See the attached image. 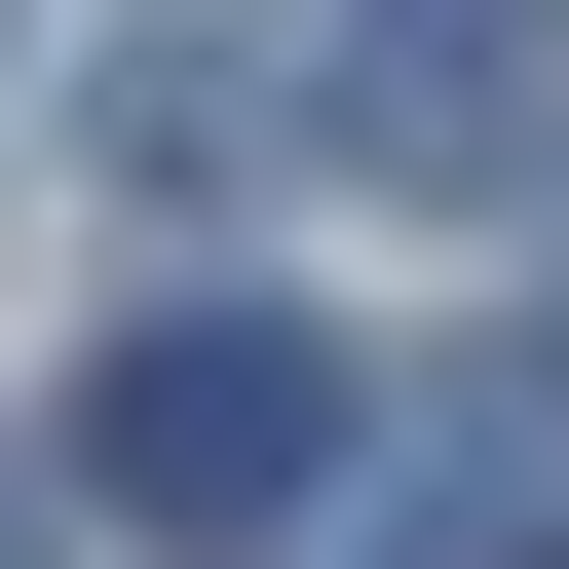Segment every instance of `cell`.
Returning a JSON list of instances; mask_svg holds the SVG:
<instances>
[{
	"instance_id": "6da1fadb",
	"label": "cell",
	"mask_w": 569,
	"mask_h": 569,
	"mask_svg": "<svg viewBox=\"0 0 569 569\" xmlns=\"http://www.w3.org/2000/svg\"><path fill=\"white\" fill-rule=\"evenodd\" d=\"M342 418H380V380H342V342H305V305H152V342H114V380H77V493H114V531H190V569H228V531H305V493H342Z\"/></svg>"
},
{
	"instance_id": "7a4b0ae2",
	"label": "cell",
	"mask_w": 569,
	"mask_h": 569,
	"mask_svg": "<svg viewBox=\"0 0 569 569\" xmlns=\"http://www.w3.org/2000/svg\"><path fill=\"white\" fill-rule=\"evenodd\" d=\"M305 114H342L380 190L531 228V190H569V0H305Z\"/></svg>"
},
{
	"instance_id": "3957f363",
	"label": "cell",
	"mask_w": 569,
	"mask_h": 569,
	"mask_svg": "<svg viewBox=\"0 0 569 569\" xmlns=\"http://www.w3.org/2000/svg\"><path fill=\"white\" fill-rule=\"evenodd\" d=\"M114 152H152V190L305 152V0H152V39H114Z\"/></svg>"
},
{
	"instance_id": "277c9868",
	"label": "cell",
	"mask_w": 569,
	"mask_h": 569,
	"mask_svg": "<svg viewBox=\"0 0 569 569\" xmlns=\"http://www.w3.org/2000/svg\"><path fill=\"white\" fill-rule=\"evenodd\" d=\"M0 39H39V0H0Z\"/></svg>"
},
{
	"instance_id": "5b68a950",
	"label": "cell",
	"mask_w": 569,
	"mask_h": 569,
	"mask_svg": "<svg viewBox=\"0 0 569 569\" xmlns=\"http://www.w3.org/2000/svg\"><path fill=\"white\" fill-rule=\"evenodd\" d=\"M531 569H569V531H531Z\"/></svg>"
}]
</instances>
